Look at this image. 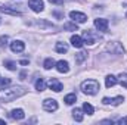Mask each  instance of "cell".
<instances>
[{
	"mask_svg": "<svg viewBox=\"0 0 127 125\" xmlns=\"http://www.w3.org/2000/svg\"><path fill=\"white\" fill-rule=\"evenodd\" d=\"M27 93V88L22 85H15L9 88H0V103H10Z\"/></svg>",
	"mask_w": 127,
	"mask_h": 125,
	"instance_id": "cell-1",
	"label": "cell"
},
{
	"mask_svg": "<svg viewBox=\"0 0 127 125\" xmlns=\"http://www.w3.org/2000/svg\"><path fill=\"white\" fill-rule=\"evenodd\" d=\"M81 91L84 94H89V96H95L97 91H99V83L96 80H86L81 83L80 85Z\"/></svg>",
	"mask_w": 127,
	"mask_h": 125,
	"instance_id": "cell-2",
	"label": "cell"
},
{
	"mask_svg": "<svg viewBox=\"0 0 127 125\" xmlns=\"http://www.w3.org/2000/svg\"><path fill=\"white\" fill-rule=\"evenodd\" d=\"M106 50L114 53V55H123L124 53V47L118 43V41H109L106 46Z\"/></svg>",
	"mask_w": 127,
	"mask_h": 125,
	"instance_id": "cell-3",
	"label": "cell"
},
{
	"mask_svg": "<svg viewBox=\"0 0 127 125\" xmlns=\"http://www.w3.org/2000/svg\"><path fill=\"white\" fill-rule=\"evenodd\" d=\"M69 18H71L75 24H84V22L87 21V16H86L83 12H77V10L69 12Z\"/></svg>",
	"mask_w": 127,
	"mask_h": 125,
	"instance_id": "cell-4",
	"label": "cell"
},
{
	"mask_svg": "<svg viewBox=\"0 0 127 125\" xmlns=\"http://www.w3.org/2000/svg\"><path fill=\"white\" fill-rule=\"evenodd\" d=\"M43 109L47 112H55V110H58V102L55 99H44L43 100Z\"/></svg>",
	"mask_w": 127,
	"mask_h": 125,
	"instance_id": "cell-5",
	"label": "cell"
},
{
	"mask_svg": "<svg viewBox=\"0 0 127 125\" xmlns=\"http://www.w3.org/2000/svg\"><path fill=\"white\" fill-rule=\"evenodd\" d=\"M108 27H109V22L108 19H103V18H97L95 19V28L100 32H106L108 31Z\"/></svg>",
	"mask_w": 127,
	"mask_h": 125,
	"instance_id": "cell-6",
	"label": "cell"
},
{
	"mask_svg": "<svg viewBox=\"0 0 127 125\" xmlns=\"http://www.w3.org/2000/svg\"><path fill=\"white\" fill-rule=\"evenodd\" d=\"M124 102V97L123 96H117V97H103L102 99V103L103 104H111V106H118Z\"/></svg>",
	"mask_w": 127,
	"mask_h": 125,
	"instance_id": "cell-7",
	"label": "cell"
},
{
	"mask_svg": "<svg viewBox=\"0 0 127 125\" xmlns=\"http://www.w3.org/2000/svg\"><path fill=\"white\" fill-rule=\"evenodd\" d=\"M96 38H97V35H93L92 31H89V30H86V31L83 32V41L87 46H93L96 43Z\"/></svg>",
	"mask_w": 127,
	"mask_h": 125,
	"instance_id": "cell-8",
	"label": "cell"
},
{
	"mask_svg": "<svg viewBox=\"0 0 127 125\" xmlns=\"http://www.w3.org/2000/svg\"><path fill=\"white\" fill-rule=\"evenodd\" d=\"M47 85H49V88H50V90H53V91H56V93L62 91V88H64L62 83H61L59 80H56V78H50V80H49V83H47Z\"/></svg>",
	"mask_w": 127,
	"mask_h": 125,
	"instance_id": "cell-9",
	"label": "cell"
},
{
	"mask_svg": "<svg viewBox=\"0 0 127 125\" xmlns=\"http://www.w3.org/2000/svg\"><path fill=\"white\" fill-rule=\"evenodd\" d=\"M24 49H25V43L21 40H15L10 43V50L13 53H21V52H24Z\"/></svg>",
	"mask_w": 127,
	"mask_h": 125,
	"instance_id": "cell-10",
	"label": "cell"
},
{
	"mask_svg": "<svg viewBox=\"0 0 127 125\" xmlns=\"http://www.w3.org/2000/svg\"><path fill=\"white\" fill-rule=\"evenodd\" d=\"M28 6L31 7L34 12H41V10L44 9L43 0H28Z\"/></svg>",
	"mask_w": 127,
	"mask_h": 125,
	"instance_id": "cell-11",
	"label": "cell"
},
{
	"mask_svg": "<svg viewBox=\"0 0 127 125\" xmlns=\"http://www.w3.org/2000/svg\"><path fill=\"white\" fill-rule=\"evenodd\" d=\"M9 118H12V119H15V121H21V119L25 118V113H24L22 109H13V110H10Z\"/></svg>",
	"mask_w": 127,
	"mask_h": 125,
	"instance_id": "cell-12",
	"label": "cell"
},
{
	"mask_svg": "<svg viewBox=\"0 0 127 125\" xmlns=\"http://www.w3.org/2000/svg\"><path fill=\"white\" fill-rule=\"evenodd\" d=\"M55 68H56V71L61 72V74H66V72L69 71V65H68L66 61H58L56 65H55Z\"/></svg>",
	"mask_w": 127,
	"mask_h": 125,
	"instance_id": "cell-13",
	"label": "cell"
},
{
	"mask_svg": "<svg viewBox=\"0 0 127 125\" xmlns=\"http://www.w3.org/2000/svg\"><path fill=\"white\" fill-rule=\"evenodd\" d=\"M69 41H71V44H72L75 49H81V47H83V44H84L83 37H81V35H77V34H75V35H72Z\"/></svg>",
	"mask_w": 127,
	"mask_h": 125,
	"instance_id": "cell-14",
	"label": "cell"
},
{
	"mask_svg": "<svg viewBox=\"0 0 127 125\" xmlns=\"http://www.w3.org/2000/svg\"><path fill=\"white\" fill-rule=\"evenodd\" d=\"M117 83H118L117 77H114V75H106V78H105V85H106L108 88L114 87V85H115Z\"/></svg>",
	"mask_w": 127,
	"mask_h": 125,
	"instance_id": "cell-15",
	"label": "cell"
},
{
	"mask_svg": "<svg viewBox=\"0 0 127 125\" xmlns=\"http://www.w3.org/2000/svg\"><path fill=\"white\" fill-rule=\"evenodd\" d=\"M55 50H56L58 53H66V52H68V44H66V43H62V41H59V43H56Z\"/></svg>",
	"mask_w": 127,
	"mask_h": 125,
	"instance_id": "cell-16",
	"label": "cell"
},
{
	"mask_svg": "<svg viewBox=\"0 0 127 125\" xmlns=\"http://www.w3.org/2000/svg\"><path fill=\"white\" fill-rule=\"evenodd\" d=\"M72 118L77 121V122H81L83 121V109H74L72 110Z\"/></svg>",
	"mask_w": 127,
	"mask_h": 125,
	"instance_id": "cell-17",
	"label": "cell"
},
{
	"mask_svg": "<svg viewBox=\"0 0 127 125\" xmlns=\"http://www.w3.org/2000/svg\"><path fill=\"white\" fill-rule=\"evenodd\" d=\"M75 100H77V96L74 93H71V94H66L65 96V99H64V102L68 104V106H71V104H74L75 103Z\"/></svg>",
	"mask_w": 127,
	"mask_h": 125,
	"instance_id": "cell-18",
	"label": "cell"
},
{
	"mask_svg": "<svg viewBox=\"0 0 127 125\" xmlns=\"http://www.w3.org/2000/svg\"><path fill=\"white\" fill-rule=\"evenodd\" d=\"M86 58H87V53L86 52H80V53H77L75 55V63H83L84 61H86Z\"/></svg>",
	"mask_w": 127,
	"mask_h": 125,
	"instance_id": "cell-19",
	"label": "cell"
},
{
	"mask_svg": "<svg viewBox=\"0 0 127 125\" xmlns=\"http://www.w3.org/2000/svg\"><path fill=\"white\" fill-rule=\"evenodd\" d=\"M46 88V83H44V80L43 78H38L37 81H35V90L37 91H43Z\"/></svg>",
	"mask_w": 127,
	"mask_h": 125,
	"instance_id": "cell-20",
	"label": "cell"
},
{
	"mask_svg": "<svg viewBox=\"0 0 127 125\" xmlns=\"http://www.w3.org/2000/svg\"><path fill=\"white\" fill-rule=\"evenodd\" d=\"M83 112L87 113V115H93V113H95V107H93L90 103H84V104H83Z\"/></svg>",
	"mask_w": 127,
	"mask_h": 125,
	"instance_id": "cell-21",
	"label": "cell"
},
{
	"mask_svg": "<svg viewBox=\"0 0 127 125\" xmlns=\"http://www.w3.org/2000/svg\"><path fill=\"white\" fill-rule=\"evenodd\" d=\"M55 65H56V62H55L52 58H47V59L43 62V66H44V69H52Z\"/></svg>",
	"mask_w": 127,
	"mask_h": 125,
	"instance_id": "cell-22",
	"label": "cell"
},
{
	"mask_svg": "<svg viewBox=\"0 0 127 125\" xmlns=\"http://www.w3.org/2000/svg\"><path fill=\"white\" fill-rule=\"evenodd\" d=\"M64 30H66V31H77V30H78V27H77V24H75V22H74V24L66 22V24H64Z\"/></svg>",
	"mask_w": 127,
	"mask_h": 125,
	"instance_id": "cell-23",
	"label": "cell"
},
{
	"mask_svg": "<svg viewBox=\"0 0 127 125\" xmlns=\"http://www.w3.org/2000/svg\"><path fill=\"white\" fill-rule=\"evenodd\" d=\"M4 68L6 69H9V71H16V63L12 62V61H4Z\"/></svg>",
	"mask_w": 127,
	"mask_h": 125,
	"instance_id": "cell-24",
	"label": "cell"
},
{
	"mask_svg": "<svg viewBox=\"0 0 127 125\" xmlns=\"http://www.w3.org/2000/svg\"><path fill=\"white\" fill-rule=\"evenodd\" d=\"M117 80H118V83H120L123 87H126L127 88V74H120Z\"/></svg>",
	"mask_w": 127,
	"mask_h": 125,
	"instance_id": "cell-25",
	"label": "cell"
},
{
	"mask_svg": "<svg viewBox=\"0 0 127 125\" xmlns=\"http://www.w3.org/2000/svg\"><path fill=\"white\" fill-rule=\"evenodd\" d=\"M0 10H1V12H6V13H10V15H19V12L12 10V9H9V7H6V6H1V4H0Z\"/></svg>",
	"mask_w": 127,
	"mask_h": 125,
	"instance_id": "cell-26",
	"label": "cell"
},
{
	"mask_svg": "<svg viewBox=\"0 0 127 125\" xmlns=\"http://www.w3.org/2000/svg\"><path fill=\"white\" fill-rule=\"evenodd\" d=\"M10 84V78H0V88H4Z\"/></svg>",
	"mask_w": 127,
	"mask_h": 125,
	"instance_id": "cell-27",
	"label": "cell"
},
{
	"mask_svg": "<svg viewBox=\"0 0 127 125\" xmlns=\"http://www.w3.org/2000/svg\"><path fill=\"white\" fill-rule=\"evenodd\" d=\"M7 40H9L7 35H1V37H0V47H4V46L7 44Z\"/></svg>",
	"mask_w": 127,
	"mask_h": 125,
	"instance_id": "cell-28",
	"label": "cell"
},
{
	"mask_svg": "<svg viewBox=\"0 0 127 125\" xmlns=\"http://www.w3.org/2000/svg\"><path fill=\"white\" fill-rule=\"evenodd\" d=\"M50 3H53V4H62L64 0H49Z\"/></svg>",
	"mask_w": 127,
	"mask_h": 125,
	"instance_id": "cell-29",
	"label": "cell"
},
{
	"mask_svg": "<svg viewBox=\"0 0 127 125\" xmlns=\"http://www.w3.org/2000/svg\"><path fill=\"white\" fill-rule=\"evenodd\" d=\"M118 124H120V125H124V124H127V116H126V118H121V119L118 121Z\"/></svg>",
	"mask_w": 127,
	"mask_h": 125,
	"instance_id": "cell-30",
	"label": "cell"
},
{
	"mask_svg": "<svg viewBox=\"0 0 127 125\" xmlns=\"http://www.w3.org/2000/svg\"><path fill=\"white\" fill-rule=\"evenodd\" d=\"M100 124H114V121H111V119H105V121H100Z\"/></svg>",
	"mask_w": 127,
	"mask_h": 125,
	"instance_id": "cell-31",
	"label": "cell"
},
{
	"mask_svg": "<svg viewBox=\"0 0 127 125\" xmlns=\"http://www.w3.org/2000/svg\"><path fill=\"white\" fill-rule=\"evenodd\" d=\"M25 77H27V72H21V74H19V78H21V80H25Z\"/></svg>",
	"mask_w": 127,
	"mask_h": 125,
	"instance_id": "cell-32",
	"label": "cell"
},
{
	"mask_svg": "<svg viewBox=\"0 0 127 125\" xmlns=\"http://www.w3.org/2000/svg\"><path fill=\"white\" fill-rule=\"evenodd\" d=\"M21 65H28V61H27V59H24V61H21Z\"/></svg>",
	"mask_w": 127,
	"mask_h": 125,
	"instance_id": "cell-33",
	"label": "cell"
},
{
	"mask_svg": "<svg viewBox=\"0 0 127 125\" xmlns=\"http://www.w3.org/2000/svg\"><path fill=\"white\" fill-rule=\"evenodd\" d=\"M0 124H4V121H3V119H0Z\"/></svg>",
	"mask_w": 127,
	"mask_h": 125,
	"instance_id": "cell-34",
	"label": "cell"
},
{
	"mask_svg": "<svg viewBox=\"0 0 127 125\" xmlns=\"http://www.w3.org/2000/svg\"><path fill=\"white\" fill-rule=\"evenodd\" d=\"M126 16H127V13H126Z\"/></svg>",
	"mask_w": 127,
	"mask_h": 125,
	"instance_id": "cell-35",
	"label": "cell"
}]
</instances>
